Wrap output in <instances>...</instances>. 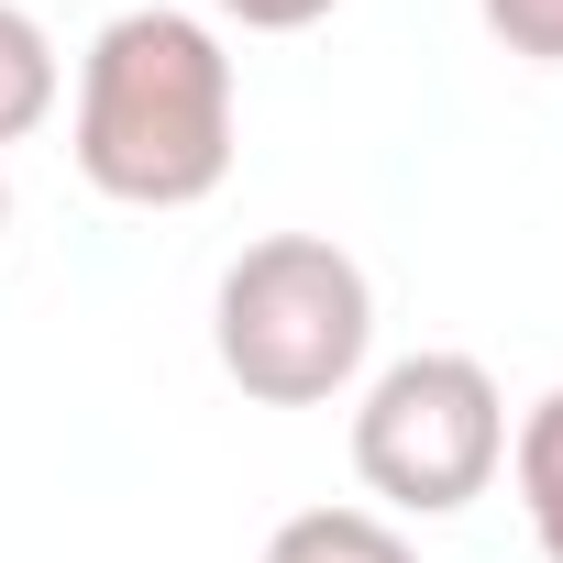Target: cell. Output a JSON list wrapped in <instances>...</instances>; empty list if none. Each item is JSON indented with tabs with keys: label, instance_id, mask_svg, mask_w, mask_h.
I'll return each mask as SVG.
<instances>
[{
	"label": "cell",
	"instance_id": "cell-5",
	"mask_svg": "<svg viewBox=\"0 0 563 563\" xmlns=\"http://www.w3.org/2000/svg\"><path fill=\"white\" fill-rule=\"evenodd\" d=\"M508 486H519V519H530L541 563H563V387L519 409V431H508Z\"/></svg>",
	"mask_w": 563,
	"mask_h": 563
},
{
	"label": "cell",
	"instance_id": "cell-6",
	"mask_svg": "<svg viewBox=\"0 0 563 563\" xmlns=\"http://www.w3.org/2000/svg\"><path fill=\"white\" fill-rule=\"evenodd\" d=\"M265 563H420V552L376 508H299V519H276Z\"/></svg>",
	"mask_w": 563,
	"mask_h": 563
},
{
	"label": "cell",
	"instance_id": "cell-9",
	"mask_svg": "<svg viewBox=\"0 0 563 563\" xmlns=\"http://www.w3.org/2000/svg\"><path fill=\"white\" fill-rule=\"evenodd\" d=\"M0 232H12V177H0Z\"/></svg>",
	"mask_w": 563,
	"mask_h": 563
},
{
	"label": "cell",
	"instance_id": "cell-2",
	"mask_svg": "<svg viewBox=\"0 0 563 563\" xmlns=\"http://www.w3.org/2000/svg\"><path fill=\"white\" fill-rule=\"evenodd\" d=\"M210 354L254 409H332L376 354V276L332 232H265L221 265Z\"/></svg>",
	"mask_w": 563,
	"mask_h": 563
},
{
	"label": "cell",
	"instance_id": "cell-4",
	"mask_svg": "<svg viewBox=\"0 0 563 563\" xmlns=\"http://www.w3.org/2000/svg\"><path fill=\"white\" fill-rule=\"evenodd\" d=\"M67 100V67H56V34L23 12V0H0V144L45 133Z\"/></svg>",
	"mask_w": 563,
	"mask_h": 563
},
{
	"label": "cell",
	"instance_id": "cell-3",
	"mask_svg": "<svg viewBox=\"0 0 563 563\" xmlns=\"http://www.w3.org/2000/svg\"><path fill=\"white\" fill-rule=\"evenodd\" d=\"M508 464V398L475 354H398L354 398V475L376 508L453 519Z\"/></svg>",
	"mask_w": 563,
	"mask_h": 563
},
{
	"label": "cell",
	"instance_id": "cell-7",
	"mask_svg": "<svg viewBox=\"0 0 563 563\" xmlns=\"http://www.w3.org/2000/svg\"><path fill=\"white\" fill-rule=\"evenodd\" d=\"M475 12L519 67H563V0H475Z\"/></svg>",
	"mask_w": 563,
	"mask_h": 563
},
{
	"label": "cell",
	"instance_id": "cell-1",
	"mask_svg": "<svg viewBox=\"0 0 563 563\" xmlns=\"http://www.w3.org/2000/svg\"><path fill=\"white\" fill-rule=\"evenodd\" d=\"M67 155L111 210H199L232 177V45L177 0L111 12L78 56Z\"/></svg>",
	"mask_w": 563,
	"mask_h": 563
},
{
	"label": "cell",
	"instance_id": "cell-8",
	"mask_svg": "<svg viewBox=\"0 0 563 563\" xmlns=\"http://www.w3.org/2000/svg\"><path fill=\"white\" fill-rule=\"evenodd\" d=\"M221 23H243V34H310L321 12H343V0H210Z\"/></svg>",
	"mask_w": 563,
	"mask_h": 563
}]
</instances>
